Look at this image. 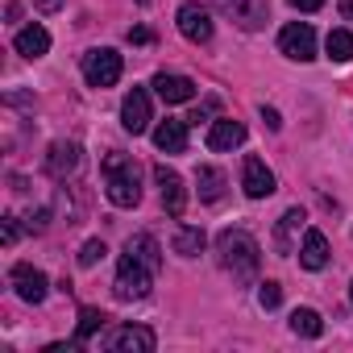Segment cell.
I'll return each mask as SVG.
<instances>
[{"mask_svg": "<svg viewBox=\"0 0 353 353\" xmlns=\"http://www.w3.org/2000/svg\"><path fill=\"white\" fill-rule=\"evenodd\" d=\"M104 254H108V250H104V241H83V250H79V266H83V270H88V266H96Z\"/></svg>", "mask_w": 353, "mask_h": 353, "instance_id": "4316f807", "label": "cell"}, {"mask_svg": "<svg viewBox=\"0 0 353 353\" xmlns=\"http://www.w3.org/2000/svg\"><path fill=\"white\" fill-rule=\"evenodd\" d=\"M349 299H353V283H349Z\"/></svg>", "mask_w": 353, "mask_h": 353, "instance_id": "e575fe53", "label": "cell"}, {"mask_svg": "<svg viewBox=\"0 0 353 353\" xmlns=\"http://www.w3.org/2000/svg\"><path fill=\"white\" fill-rule=\"evenodd\" d=\"M204 245H208L204 229H196V225H179V229H174V254L196 258V254H204Z\"/></svg>", "mask_w": 353, "mask_h": 353, "instance_id": "7402d4cb", "label": "cell"}, {"mask_svg": "<svg viewBox=\"0 0 353 353\" xmlns=\"http://www.w3.org/2000/svg\"><path fill=\"white\" fill-rule=\"evenodd\" d=\"M100 174H104V196L117 208H137L141 204V170H137V162L129 154H121V150L104 154Z\"/></svg>", "mask_w": 353, "mask_h": 353, "instance_id": "6da1fadb", "label": "cell"}, {"mask_svg": "<svg viewBox=\"0 0 353 353\" xmlns=\"http://www.w3.org/2000/svg\"><path fill=\"white\" fill-rule=\"evenodd\" d=\"M262 121H266V129H283L279 112H274V108H266V104H262Z\"/></svg>", "mask_w": 353, "mask_h": 353, "instance_id": "1f68e13d", "label": "cell"}, {"mask_svg": "<svg viewBox=\"0 0 353 353\" xmlns=\"http://www.w3.org/2000/svg\"><path fill=\"white\" fill-rule=\"evenodd\" d=\"M17 241V216H5V245Z\"/></svg>", "mask_w": 353, "mask_h": 353, "instance_id": "d6a6232c", "label": "cell"}, {"mask_svg": "<svg viewBox=\"0 0 353 353\" xmlns=\"http://www.w3.org/2000/svg\"><path fill=\"white\" fill-rule=\"evenodd\" d=\"M341 13H345V21H353V0H341Z\"/></svg>", "mask_w": 353, "mask_h": 353, "instance_id": "836d02e7", "label": "cell"}, {"mask_svg": "<svg viewBox=\"0 0 353 353\" xmlns=\"http://www.w3.org/2000/svg\"><path fill=\"white\" fill-rule=\"evenodd\" d=\"M154 179H158V192H162V208L170 216H183L188 212V188L179 179V170H170V166H154Z\"/></svg>", "mask_w": 353, "mask_h": 353, "instance_id": "9c48e42d", "label": "cell"}, {"mask_svg": "<svg viewBox=\"0 0 353 353\" xmlns=\"http://www.w3.org/2000/svg\"><path fill=\"white\" fill-rule=\"evenodd\" d=\"M179 34L196 46L212 42V13L200 5V0H188V5H179Z\"/></svg>", "mask_w": 353, "mask_h": 353, "instance_id": "ba28073f", "label": "cell"}, {"mask_svg": "<svg viewBox=\"0 0 353 353\" xmlns=\"http://www.w3.org/2000/svg\"><path fill=\"white\" fill-rule=\"evenodd\" d=\"M303 208H287L283 216H279V229H274V250L287 258V254H295V237H299V229H303Z\"/></svg>", "mask_w": 353, "mask_h": 353, "instance_id": "9a60e30c", "label": "cell"}, {"mask_svg": "<svg viewBox=\"0 0 353 353\" xmlns=\"http://www.w3.org/2000/svg\"><path fill=\"white\" fill-rule=\"evenodd\" d=\"M150 287H154V270H150L141 258H133V254L125 250V254H121V262H117L112 295H117L121 303H133V299H145V295H150Z\"/></svg>", "mask_w": 353, "mask_h": 353, "instance_id": "3957f363", "label": "cell"}, {"mask_svg": "<svg viewBox=\"0 0 353 353\" xmlns=\"http://www.w3.org/2000/svg\"><path fill=\"white\" fill-rule=\"evenodd\" d=\"M108 324V316L100 312V307H79V328H75V345L83 349L88 341H92V332H100Z\"/></svg>", "mask_w": 353, "mask_h": 353, "instance_id": "603a6c76", "label": "cell"}, {"mask_svg": "<svg viewBox=\"0 0 353 353\" xmlns=\"http://www.w3.org/2000/svg\"><path fill=\"white\" fill-rule=\"evenodd\" d=\"M287 5L299 13H316V9H324V0H287Z\"/></svg>", "mask_w": 353, "mask_h": 353, "instance_id": "f1b7e54d", "label": "cell"}, {"mask_svg": "<svg viewBox=\"0 0 353 353\" xmlns=\"http://www.w3.org/2000/svg\"><path fill=\"white\" fill-rule=\"evenodd\" d=\"M241 188H245L250 200H266V196L274 192V170H270L262 158L245 154V162H241Z\"/></svg>", "mask_w": 353, "mask_h": 353, "instance_id": "30bf717a", "label": "cell"}, {"mask_svg": "<svg viewBox=\"0 0 353 353\" xmlns=\"http://www.w3.org/2000/svg\"><path fill=\"white\" fill-rule=\"evenodd\" d=\"M129 42H133V46H145V42H154V34H150L145 26H137V30H129Z\"/></svg>", "mask_w": 353, "mask_h": 353, "instance_id": "f546056e", "label": "cell"}, {"mask_svg": "<svg viewBox=\"0 0 353 353\" xmlns=\"http://www.w3.org/2000/svg\"><path fill=\"white\" fill-rule=\"evenodd\" d=\"M137 5H150V0H137Z\"/></svg>", "mask_w": 353, "mask_h": 353, "instance_id": "d590c367", "label": "cell"}, {"mask_svg": "<svg viewBox=\"0 0 353 353\" xmlns=\"http://www.w3.org/2000/svg\"><path fill=\"white\" fill-rule=\"evenodd\" d=\"M279 299H283V287L274 283V279H266V283H258V303L270 312V307H279Z\"/></svg>", "mask_w": 353, "mask_h": 353, "instance_id": "484cf974", "label": "cell"}, {"mask_svg": "<svg viewBox=\"0 0 353 353\" xmlns=\"http://www.w3.org/2000/svg\"><path fill=\"white\" fill-rule=\"evenodd\" d=\"M225 188H229L225 170H216V166H200L196 170V192H200L204 204H221L225 200Z\"/></svg>", "mask_w": 353, "mask_h": 353, "instance_id": "e0dca14e", "label": "cell"}, {"mask_svg": "<svg viewBox=\"0 0 353 353\" xmlns=\"http://www.w3.org/2000/svg\"><path fill=\"white\" fill-rule=\"evenodd\" d=\"M324 50H328L332 63H349V59H353V34H349V30H328Z\"/></svg>", "mask_w": 353, "mask_h": 353, "instance_id": "d4e9b609", "label": "cell"}, {"mask_svg": "<svg viewBox=\"0 0 353 353\" xmlns=\"http://www.w3.org/2000/svg\"><path fill=\"white\" fill-rule=\"evenodd\" d=\"M34 9H38V13H59L63 0H34Z\"/></svg>", "mask_w": 353, "mask_h": 353, "instance_id": "4dcf8cb0", "label": "cell"}, {"mask_svg": "<svg viewBox=\"0 0 353 353\" xmlns=\"http://www.w3.org/2000/svg\"><path fill=\"white\" fill-rule=\"evenodd\" d=\"M299 262H303L307 270H324V266H328V237H324L320 229H307V233H303Z\"/></svg>", "mask_w": 353, "mask_h": 353, "instance_id": "d6986e66", "label": "cell"}, {"mask_svg": "<svg viewBox=\"0 0 353 353\" xmlns=\"http://www.w3.org/2000/svg\"><path fill=\"white\" fill-rule=\"evenodd\" d=\"M291 332H295V336H320V332H324L320 312H312V307H295V312H291Z\"/></svg>", "mask_w": 353, "mask_h": 353, "instance_id": "cb8c5ba5", "label": "cell"}, {"mask_svg": "<svg viewBox=\"0 0 353 353\" xmlns=\"http://www.w3.org/2000/svg\"><path fill=\"white\" fill-rule=\"evenodd\" d=\"M245 141V125L241 121H212V129H208V150H237Z\"/></svg>", "mask_w": 353, "mask_h": 353, "instance_id": "ac0fdd59", "label": "cell"}, {"mask_svg": "<svg viewBox=\"0 0 353 353\" xmlns=\"http://www.w3.org/2000/svg\"><path fill=\"white\" fill-rule=\"evenodd\" d=\"M125 250H129L133 258H141V262H145L154 274L162 270V250H158V241H154L150 233H137V237H129V241H125Z\"/></svg>", "mask_w": 353, "mask_h": 353, "instance_id": "44dd1931", "label": "cell"}, {"mask_svg": "<svg viewBox=\"0 0 353 353\" xmlns=\"http://www.w3.org/2000/svg\"><path fill=\"white\" fill-rule=\"evenodd\" d=\"M121 71H125V63H121V54L112 46H100V50H88L83 54V79L92 88H112L121 79Z\"/></svg>", "mask_w": 353, "mask_h": 353, "instance_id": "277c9868", "label": "cell"}, {"mask_svg": "<svg viewBox=\"0 0 353 353\" xmlns=\"http://www.w3.org/2000/svg\"><path fill=\"white\" fill-rule=\"evenodd\" d=\"M121 125H125L133 137L150 129V92H145V88L125 92V100H121Z\"/></svg>", "mask_w": 353, "mask_h": 353, "instance_id": "8fae6325", "label": "cell"}, {"mask_svg": "<svg viewBox=\"0 0 353 353\" xmlns=\"http://www.w3.org/2000/svg\"><path fill=\"white\" fill-rule=\"evenodd\" d=\"M154 92L166 100V104H188L196 96V83L188 75H170V71H158L154 75Z\"/></svg>", "mask_w": 353, "mask_h": 353, "instance_id": "5bb4252c", "label": "cell"}, {"mask_svg": "<svg viewBox=\"0 0 353 353\" xmlns=\"http://www.w3.org/2000/svg\"><path fill=\"white\" fill-rule=\"evenodd\" d=\"M13 291H17L26 303H42L46 291H50V279H46L42 270H34L30 262H17V266H13Z\"/></svg>", "mask_w": 353, "mask_h": 353, "instance_id": "7c38bea8", "label": "cell"}, {"mask_svg": "<svg viewBox=\"0 0 353 353\" xmlns=\"http://www.w3.org/2000/svg\"><path fill=\"white\" fill-rule=\"evenodd\" d=\"M79 162H83V150L75 141H54L50 154H46V174L50 179H71L79 170Z\"/></svg>", "mask_w": 353, "mask_h": 353, "instance_id": "4fadbf2b", "label": "cell"}, {"mask_svg": "<svg viewBox=\"0 0 353 353\" xmlns=\"http://www.w3.org/2000/svg\"><path fill=\"white\" fill-rule=\"evenodd\" d=\"M216 258L233 274V283H254V274L262 266V250H258V241L245 229H225L216 237Z\"/></svg>", "mask_w": 353, "mask_h": 353, "instance_id": "7a4b0ae2", "label": "cell"}, {"mask_svg": "<svg viewBox=\"0 0 353 353\" xmlns=\"http://www.w3.org/2000/svg\"><path fill=\"white\" fill-rule=\"evenodd\" d=\"M279 50L295 63H312L316 59V30L307 21H291L283 34H279Z\"/></svg>", "mask_w": 353, "mask_h": 353, "instance_id": "8992f818", "label": "cell"}, {"mask_svg": "<svg viewBox=\"0 0 353 353\" xmlns=\"http://www.w3.org/2000/svg\"><path fill=\"white\" fill-rule=\"evenodd\" d=\"M13 46H17L21 59H42V54L50 50V34H46L42 26H26V30L13 38Z\"/></svg>", "mask_w": 353, "mask_h": 353, "instance_id": "ffe728a7", "label": "cell"}, {"mask_svg": "<svg viewBox=\"0 0 353 353\" xmlns=\"http://www.w3.org/2000/svg\"><path fill=\"white\" fill-rule=\"evenodd\" d=\"M100 345L112 349V353H150V349L158 345V336H154V328H145V324H121V328H112L108 336H100Z\"/></svg>", "mask_w": 353, "mask_h": 353, "instance_id": "5b68a950", "label": "cell"}, {"mask_svg": "<svg viewBox=\"0 0 353 353\" xmlns=\"http://www.w3.org/2000/svg\"><path fill=\"white\" fill-rule=\"evenodd\" d=\"M212 112H216V100H204V104H200V108H196V112H192L188 121H192V125H200V121H208Z\"/></svg>", "mask_w": 353, "mask_h": 353, "instance_id": "83f0119b", "label": "cell"}, {"mask_svg": "<svg viewBox=\"0 0 353 353\" xmlns=\"http://www.w3.org/2000/svg\"><path fill=\"white\" fill-rule=\"evenodd\" d=\"M154 145L162 154H188V121H162L154 129Z\"/></svg>", "mask_w": 353, "mask_h": 353, "instance_id": "2e32d148", "label": "cell"}, {"mask_svg": "<svg viewBox=\"0 0 353 353\" xmlns=\"http://www.w3.org/2000/svg\"><path fill=\"white\" fill-rule=\"evenodd\" d=\"M212 5L241 30H262L270 9H266V0H212Z\"/></svg>", "mask_w": 353, "mask_h": 353, "instance_id": "52a82bcc", "label": "cell"}]
</instances>
